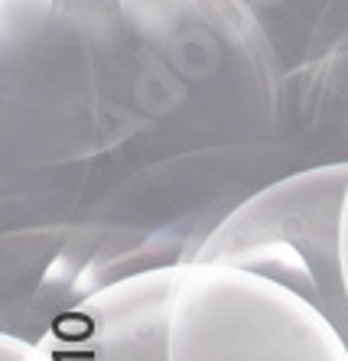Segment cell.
<instances>
[{
  "instance_id": "obj_4",
  "label": "cell",
  "mask_w": 348,
  "mask_h": 361,
  "mask_svg": "<svg viewBox=\"0 0 348 361\" xmlns=\"http://www.w3.org/2000/svg\"><path fill=\"white\" fill-rule=\"evenodd\" d=\"M179 264L128 270L94 286L36 332L23 361H170Z\"/></svg>"
},
{
  "instance_id": "obj_1",
  "label": "cell",
  "mask_w": 348,
  "mask_h": 361,
  "mask_svg": "<svg viewBox=\"0 0 348 361\" xmlns=\"http://www.w3.org/2000/svg\"><path fill=\"white\" fill-rule=\"evenodd\" d=\"M205 140L238 160H348V0H120Z\"/></svg>"
},
{
  "instance_id": "obj_5",
  "label": "cell",
  "mask_w": 348,
  "mask_h": 361,
  "mask_svg": "<svg viewBox=\"0 0 348 361\" xmlns=\"http://www.w3.org/2000/svg\"><path fill=\"white\" fill-rule=\"evenodd\" d=\"M59 0H0V52L17 56L49 26Z\"/></svg>"
},
{
  "instance_id": "obj_6",
  "label": "cell",
  "mask_w": 348,
  "mask_h": 361,
  "mask_svg": "<svg viewBox=\"0 0 348 361\" xmlns=\"http://www.w3.org/2000/svg\"><path fill=\"white\" fill-rule=\"evenodd\" d=\"M339 247H342V274H345V286H348V189H345V202H342V225H339Z\"/></svg>"
},
{
  "instance_id": "obj_2",
  "label": "cell",
  "mask_w": 348,
  "mask_h": 361,
  "mask_svg": "<svg viewBox=\"0 0 348 361\" xmlns=\"http://www.w3.org/2000/svg\"><path fill=\"white\" fill-rule=\"evenodd\" d=\"M348 160L293 169L238 202L189 261L238 264L283 280L313 300L348 342V286L339 247Z\"/></svg>"
},
{
  "instance_id": "obj_3",
  "label": "cell",
  "mask_w": 348,
  "mask_h": 361,
  "mask_svg": "<svg viewBox=\"0 0 348 361\" xmlns=\"http://www.w3.org/2000/svg\"><path fill=\"white\" fill-rule=\"evenodd\" d=\"M170 361H348V342L313 300L271 274L182 261Z\"/></svg>"
}]
</instances>
